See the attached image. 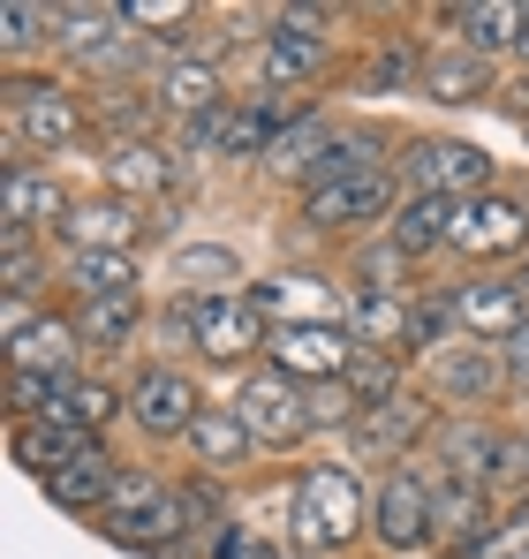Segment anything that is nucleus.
<instances>
[{"instance_id": "12", "label": "nucleus", "mask_w": 529, "mask_h": 559, "mask_svg": "<svg viewBox=\"0 0 529 559\" xmlns=\"http://www.w3.org/2000/svg\"><path fill=\"white\" fill-rule=\"evenodd\" d=\"M250 310H258L264 325L280 318V325H333V287L310 273H272L250 287Z\"/></svg>"}, {"instance_id": "39", "label": "nucleus", "mask_w": 529, "mask_h": 559, "mask_svg": "<svg viewBox=\"0 0 529 559\" xmlns=\"http://www.w3.org/2000/svg\"><path fill=\"white\" fill-rule=\"evenodd\" d=\"M499 364H507V378H515V385H529V325L507 341V348H499Z\"/></svg>"}, {"instance_id": "23", "label": "nucleus", "mask_w": 529, "mask_h": 559, "mask_svg": "<svg viewBox=\"0 0 529 559\" xmlns=\"http://www.w3.org/2000/svg\"><path fill=\"white\" fill-rule=\"evenodd\" d=\"M454 212H461L454 197H424V189H416V197L393 212V250H401V258H424V250H439L446 235H454Z\"/></svg>"}, {"instance_id": "31", "label": "nucleus", "mask_w": 529, "mask_h": 559, "mask_svg": "<svg viewBox=\"0 0 529 559\" xmlns=\"http://www.w3.org/2000/svg\"><path fill=\"white\" fill-rule=\"evenodd\" d=\"M409 431H416V401H386V408H363L355 447H363V454H393Z\"/></svg>"}, {"instance_id": "30", "label": "nucleus", "mask_w": 529, "mask_h": 559, "mask_svg": "<svg viewBox=\"0 0 529 559\" xmlns=\"http://www.w3.org/2000/svg\"><path fill=\"white\" fill-rule=\"evenodd\" d=\"M77 333H84L91 348H121L137 333V295H98V302H84Z\"/></svg>"}, {"instance_id": "22", "label": "nucleus", "mask_w": 529, "mask_h": 559, "mask_svg": "<svg viewBox=\"0 0 529 559\" xmlns=\"http://www.w3.org/2000/svg\"><path fill=\"white\" fill-rule=\"evenodd\" d=\"M250 447H258V439H250V424H243L235 408H204V416L189 424V454L204 468H243Z\"/></svg>"}, {"instance_id": "5", "label": "nucleus", "mask_w": 529, "mask_h": 559, "mask_svg": "<svg viewBox=\"0 0 529 559\" xmlns=\"http://www.w3.org/2000/svg\"><path fill=\"white\" fill-rule=\"evenodd\" d=\"M416 159H409V175L424 197H454V204H469V197H484L492 182V152H477V144H461V136H424V144H409Z\"/></svg>"}, {"instance_id": "34", "label": "nucleus", "mask_w": 529, "mask_h": 559, "mask_svg": "<svg viewBox=\"0 0 529 559\" xmlns=\"http://www.w3.org/2000/svg\"><path fill=\"white\" fill-rule=\"evenodd\" d=\"M77 287H84V302H98V295H137V258H77Z\"/></svg>"}, {"instance_id": "6", "label": "nucleus", "mask_w": 529, "mask_h": 559, "mask_svg": "<svg viewBox=\"0 0 529 559\" xmlns=\"http://www.w3.org/2000/svg\"><path fill=\"white\" fill-rule=\"evenodd\" d=\"M144 235V212L129 197H91V204H69L61 212V242L77 258H129Z\"/></svg>"}, {"instance_id": "18", "label": "nucleus", "mask_w": 529, "mask_h": 559, "mask_svg": "<svg viewBox=\"0 0 529 559\" xmlns=\"http://www.w3.org/2000/svg\"><path fill=\"white\" fill-rule=\"evenodd\" d=\"M197 144L212 159H258L272 152V121H264V106H220L212 121H197Z\"/></svg>"}, {"instance_id": "40", "label": "nucleus", "mask_w": 529, "mask_h": 559, "mask_svg": "<svg viewBox=\"0 0 529 559\" xmlns=\"http://www.w3.org/2000/svg\"><path fill=\"white\" fill-rule=\"evenodd\" d=\"M341 385H318V401H310V424H341L349 416V401H333Z\"/></svg>"}, {"instance_id": "16", "label": "nucleus", "mask_w": 529, "mask_h": 559, "mask_svg": "<svg viewBox=\"0 0 529 559\" xmlns=\"http://www.w3.org/2000/svg\"><path fill=\"white\" fill-rule=\"evenodd\" d=\"M326 69V38L310 31V15H280V31H264V76L272 84H310Z\"/></svg>"}, {"instance_id": "4", "label": "nucleus", "mask_w": 529, "mask_h": 559, "mask_svg": "<svg viewBox=\"0 0 529 559\" xmlns=\"http://www.w3.org/2000/svg\"><path fill=\"white\" fill-rule=\"evenodd\" d=\"M446 250H461V258H477V265L529 250V204H515V197H469V204L454 212Z\"/></svg>"}, {"instance_id": "21", "label": "nucleus", "mask_w": 529, "mask_h": 559, "mask_svg": "<svg viewBox=\"0 0 529 559\" xmlns=\"http://www.w3.org/2000/svg\"><path fill=\"white\" fill-rule=\"evenodd\" d=\"M492 530H499V522H492V507H484V484H469V476L439 484V537L469 545V552H484Z\"/></svg>"}, {"instance_id": "15", "label": "nucleus", "mask_w": 529, "mask_h": 559, "mask_svg": "<svg viewBox=\"0 0 529 559\" xmlns=\"http://www.w3.org/2000/svg\"><path fill=\"white\" fill-rule=\"evenodd\" d=\"M114 476H121V468L106 462V447H91V454H77L69 468H54V476H46V499H54V507H69V514H106Z\"/></svg>"}, {"instance_id": "10", "label": "nucleus", "mask_w": 529, "mask_h": 559, "mask_svg": "<svg viewBox=\"0 0 529 559\" xmlns=\"http://www.w3.org/2000/svg\"><path fill=\"white\" fill-rule=\"evenodd\" d=\"M129 416L152 439H189V424L204 416V401H197V385L175 364H152V371H137V385H129Z\"/></svg>"}, {"instance_id": "26", "label": "nucleus", "mask_w": 529, "mask_h": 559, "mask_svg": "<svg viewBox=\"0 0 529 559\" xmlns=\"http://www.w3.org/2000/svg\"><path fill=\"white\" fill-rule=\"evenodd\" d=\"M424 92L439 98V106H477V98L492 92V69H484V53H432L424 61Z\"/></svg>"}, {"instance_id": "33", "label": "nucleus", "mask_w": 529, "mask_h": 559, "mask_svg": "<svg viewBox=\"0 0 529 559\" xmlns=\"http://www.w3.org/2000/svg\"><path fill=\"white\" fill-rule=\"evenodd\" d=\"M349 401H363V408H386V401H401V393H393V356H378V348H355V364H349Z\"/></svg>"}, {"instance_id": "37", "label": "nucleus", "mask_w": 529, "mask_h": 559, "mask_svg": "<svg viewBox=\"0 0 529 559\" xmlns=\"http://www.w3.org/2000/svg\"><path fill=\"white\" fill-rule=\"evenodd\" d=\"M114 416V385H98V378H77V424L84 431H98Z\"/></svg>"}, {"instance_id": "3", "label": "nucleus", "mask_w": 529, "mask_h": 559, "mask_svg": "<svg viewBox=\"0 0 529 559\" xmlns=\"http://www.w3.org/2000/svg\"><path fill=\"white\" fill-rule=\"evenodd\" d=\"M371 530H378V545L416 552L424 537H439V491H432L416 468H393V476L378 484V499H371Z\"/></svg>"}, {"instance_id": "20", "label": "nucleus", "mask_w": 529, "mask_h": 559, "mask_svg": "<svg viewBox=\"0 0 529 559\" xmlns=\"http://www.w3.org/2000/svg\"><path fill=\"white\" fill-rule=\"evenodd\" d=\"M77 325L69 318H31L15 341H8V364L15 371H46V378H69V356H77Z\"/></svg>"}, {"instance_id": "29", "label": "nucleus", "mask_w": 529, "mask_h": 559, "mask_svg": "<svg viewBox=\"0 0 529 559\" xmlns=\"http://www.w3.org/2000/svg\"><path fill=\"white\" fill-rule=\"evenodd\" d=\"M175 280H181V287H197V295L212 302V295H235L243 258H235V250H175Z\"/></svg>"}, {"instance_id": "19", "label": "nucleus", "mask_w": 529, "mask_h": 559, "mask_svg": "<svg viewBox=\"0 0 529 559\" xmlns=\"http://www.w3.org/2000/svg\"><path fill=\"white\" fill-rule=\"evenodd\" d=\"M106 182H114V197H129V204H137V197H167V189H175V159H167L160 144H137V136H129V144L106 152Z\"/></svg>"}, {"instance_id": "36", "label": "nucleus", "mask_w": 529, "mask_h": 559, "mask_svg": "<svg viewBox=\"0 0 529 559\" xmlns=\"http://www.w3.org/2000/svg\"><path fill=\"white\" fill-rule=\"evenodd\" d=\"M477 559H529V507L515 514V522H499V530H492V545H484Z\"/></svg>"}, {"instance_id": "9", "label": "nucleus", "mask_w": 529, "mask_h": 559, "mask_svg": "<svg viewBox=\"0 0 529 559\" xmlns=\"http://www.w3.org/2000/svg\"><path fill=\"white\" fill-rule=\"evenodd\" d=\"M235 416L250 424V439H264V447H287V439L310 431V401L295 393L287 371H258L243 393H235Z\"/></svg>"}, {"instance_id": "32", "label": "nucleus", "mask_w": 529, "mask_h": 559, "mask_svg": "<svg viewBox=\"0 0 529 559\" xmlns=\"http://www.w3.org/2000/svg\"><path fill=\"white\" fill-rule=\"evenodd\" d=\"M0 23H8V31H0V38H8V53H23V46H38V38H61V31H69V8H38V0H15V8H8Z\"/></svg>"}, {"instance_id": "28", "label": "nucleus", "mask_w": 529, "mask_h": 559, "mask_svg": "<svg viewBox=\"0 0 529 559\" xmlns=\"http://www.w3.org/2000/svg\"><path fill=\"white\" fill-rule=\"evenodd\" d=\"M454 23H461V46H469V53H507V46L522 38V8H515V0H477V8H461Z\"/></svg>"}, {"instance_id": "35", "label": "nucleus", "mask_w": 529, "mask_h": 559, "mask_svg": "<svg viewBox=\"0 0 529 559\" xmlns=\"http://www.w3.org/2000/svg\"><path fill=\"white\" fill-rule=\"evenodd\" d=\"M121 23H144V31H167V23H189V8H181V0H129V8H121Z\"/></svg>"}, {"instance_id": "14", "label": "nucleus", "mask_w": 529, "mask_h": 559, "mask_svg": "<svg viewBox=\"0 0 529 559\" xmlns=\"http://www.w3.org/2000/svg\"><path fill=\"white\" fill-rule=\"evenodd\" d=\"M424 378H432V393H439V401H484V393L507 378V364H499L484 341H454V348L432 356V371H424Z\"/></svg>"}, {"instance_id": "38", "label": "nucleus", "mask_w": 529, "mask_h": 559, "mask_svg": "<svg viewBox=\"0 0 529 559\" xmlns=\"http://www.w3.org/2000/svg\"><path fill=\"white\" fill-rule=\"evenodd\" d=\"M220 559H280L264 537H250V530H220Z\"/></svg>"}, {"instance_id": "27", "label": "nucleus", "mask_w": 529, "mask_h": 559, "mask_svg": "<svg viewBox=\"0 0 529 559\" xmlns=\"http://www.w3.org/2000/svg\"><path fill=\"white\" fill-rule=\"evenodd\" d=\"M0 212H8V227H38V219H54V212H69V197L54 175H38V167H8V189H0Z\"/></svg>"}, {"instance_id": "17", "label": "nucleus", "mask_w": 529, "mask_h": 559, "mask_svg": "<svg viewBox=\"0 0 529 559\" xmlns=\"http://www.w3.org/2000/svg\"><path fill=\"white\" fill-rule=\"evenodd\" d=\"M355 348H378V356L416 348V302L409 295H355Z\"/></svg>"}, {"instance_id": "1", "label": "nucleus", "mask_w": 529, "mask_h": 559, "mask_svg": "<svg viewBox=\"0 0 529 559\" xmlns=\"http://www.w3.org/2000/svg\"><path fill=\"white\" fill-rule=\"evenodd\" d=\"M363 484H355V468L341 462H310L303 468V484H295V537L303 545H349L355 530H363Z\"/></svg>"}, {"instance_id": "41", "label": "nucleus", "mask_w": 529, "mask_h": 559, "mask_svg": "<svg viewBox=\"0 0 529 559\" xmlns=\"http://www.w3.org/2000/svg\"><path fill=\"white\" fill-rule=\"evenodd\" d=\"M515 53H522V61H529V8H522V38H515Z\"/></svg>"}, {"instance_id": "24", "label": "nucleus", "mask_w": 529, "mask_h": 559, "mask_svg": "<svg viewBox=\"0 0 529 559\" xmlns=\"http://www.w3.org/2000/svg\"><path fill=\"white\" fill-rule=\"evenodd\" d=\"M160 114L212 121V114H220V69H212V61H175V69L160 76Z\"/></svg>"}, {"instance_id": "2", "label": "nucleus", "mask_w": 529, "mask_h": 559, "mask_svg": "<svg viewBox=\"0 0 529 559\" xmlns=\"http://www.w3.org/2000/svg\"><path fill=\"white\" fill-rule=\"evenodd\" d=\"M84 136L77 98L54 84H8V167H31L23 152H61Z\"/></svg>"}, {"instance_id": "25", "label": "nucleus", "mask_w": 529, "mask_h": 559, "mask_svg": "<svg viewBox=\"0 0 529 559\" xmlns=\"http://www.w3.org/2000/svg\"><path fill=\"white\" fill-rule=\"evenodd\" d=\"M98 439H91L84 424H23L15 431V454H23V468H38V484L54 476V468H69L77 454H91Z\"/></svg>"}, {"instance_id": "13", "label": "nucleus", "mask_w": 529, "mask_h": 559, "mask_svg": "<svg viewBox=\"0 0 529 559\" xmlns=\"http://www.w3.org/2000/svg\"><path fill=\"white\" fill-rule=\"evenodd\" d=\"M61 53H77L91 76H114V69L129 61V23H121V8H69Z\"/></svg>"}, {"instance_id": "8", "label": "nucleus", "mask_w": 529, "mask_h": 559, "mask_svg": "<svg viewBox=\"0 0 529 559\" xmlns=\"http://www.w3.org/2000/svg\"><path fill=\"white\" fill-rule=\"evenodd\" d=\"M349 364L355 333H341V325H272V371L333 385V378H349Z\"/></svg>"}, {"instance_id": "11", "label": "nucleus", "mask_w": 529, "mask_h": 559, "mask_svg": "<svg viewBox=\"0 0 529 559\" xmlns=\"http://www.w3.org/2000/svg\"><path fill=\"white\" fill-rule=\"evenodd\" d=\"M189 325H197V348H204L212 364H243V356L272 348V325L250 310V295H212V302H197Z\"/></svg>"}, {"instance_id": "7", "label": "nucleus", "mask_w": 529, "mask_h": 559, "mask_svg": "<svg viewBox=\"0 0 529 559\" xmlns=\"http://www.w3.org/2000/svg\"><path fill=\"white\" fill-rule=\"evenodd\" d=\"M454 325H461V341H484V348L499 341L507 348L529 325V287L522 280H477V287H461L454 295Z\"/></svg>"}]
</instances>
